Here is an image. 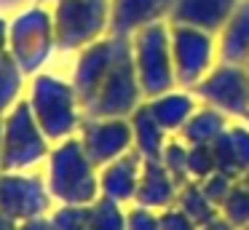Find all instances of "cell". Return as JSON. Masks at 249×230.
Segmentation results:
<instances>
[{
  "mask_svg": "<svg viewBox=\"0 0 249 230\" xmlns=\"http://www.w3.org/2000/svg\"><path fill=\"white\" fill-rule=\"evenodd\" d=\"M43 179L56 206H91L99 198V169L86 155L78 134L51 147Z\"/></svg>",
  "mask_w": 249,
  "mask_h": 230,
  "instance_id": "1",
  "label": "cell"
},
{
  "mask_svg": "<svg viewBox=\"0 0 249 230\" xmlns=\"http://www.w3.org/2000/svg\"><path fill=\"white\" fill-rule=\"evenodd\" d=\"M24 99H27L38 126L43 128V134L54 144L62 142V139L75 137L83 118H86L72 83L59 78V75H51V72L33 75L27 83Z\"/></svg>",
  "mask_w": 249,
  "mask_h": 230,
  "instance_id": "2",
  "label": "cell"
},
{
  "mask_svg": "<svg viewBox=\"0 0 249 230\" xmlns=\"http://www.w3.org/2000/svg\"><path fill=\"white\" fill-rule=\"evenodd\" d=\"M0 142H3V171H33L49 158L51 142L38 126L27 99L17 102L0 118Z\"/></svg>",
  "mask_w": 249,
  "mask_h": 230,
  "instance_id": "3",
  "label": "cell"
},
{
  "mask_svg": "<svg viewBox=\"0 0 249 230\" xmlns=\"http://www.w3.org/2000/svg\"><path fill=\"white\" fill-rule=\"evenodd\" d=\"M142 102H145V94H142L140 78L134 70L131 37H121L107 75H105L97 96L83 107V112L91 118H129Z\"/></svg>",
  "mask_w": 249,
  "mask_h": 230,
  "instance_id": "4",
  "label": "cell"
},
{
  "mask_svg": "<svg viewBox=\"0 0 249 230\" xmlns=\"http://www.w3.org/2000/svg\"><path fill=\"white\" fill-rule=\"evenodd\" d=\"M56 51L54 16L43 5H30L8 21V53L27 78L38 75Z\"/></svg>",
  "mask_w": 249,
  "mask_h": 230,
  "instance_id": "5",
  "label": "cell"
},
{
  "mask_svg": "<svg viewBox=\"0 0 249 230\" xmlns=\"http://www.w3.org/2000/svg\"><path fill=\"white\" fill-rule=\"evenodd\" d=\"M131 56H134V70L145 99L177 88L172 62V35H169L166 21H156V24H147L140 32H134Z\"/></svg>",
  "mask_w": 249,
  "mask_h": 230,
  "instance_id": "6",
  "label": "cell"
},
{
  "mask_svg": "<svg viewBox=\"0 0 249 230\" xmlns=\"http://www.w3.org/2000/svg\"><path fill=\"white\" fill-rule=\"evenodd\" d=\"M51 16L59 51H81L110 32V0H54Z\"/></svg>",
  "mask_w": 249,
  "mask_h": 230,
  "instance_id": "7",
  "label": "cell"
},
{
  "mask_svg": "<svg viewBox=\"0 0 249 230\" xmlns=\"http://www.w3.org/2000/svg\"><path fill=\"white\" fill-rule=\"evenodd\" d=\"M169 35H172L174 80L179 88L193 91L204 80V75L214 67V35L188 24H169Z\"/></svg>",
  "mask_w": 249,
  "mask_h": 230,
  "instance_id": "8",
  "label": "cell"
},
{
  "mask_svg": "<svg viewBox=\"0 0 249 230\" xmlns=\"http://www.w3.org/2000/svg\"><path fill=\"white\" fill-rule=\"evenodd\" d=\"M43 171H3L0 174V212L17 222L49 217L54 209Z\"/></svg>",
  "mask_w": 249,
  "mask_h": 230,
  "instance_id": "9",
  "label": "cell"
},
{
  "mask_svg": "<svg viewBox=\"0 0 249 230\" xmlns=\"http://www.w3.org/2000/svg\"><path fill=\"white\" fill-rule=\"evenodd\" d=\"M196 99L217 107L228 118L249 115V70L244 64L217 62L193 88Z\"/></svg>",
  "mask_w": 249,
  "mask_h": 230,
  "instance_id": "10",
  "label": "cell"
},
{
  "mask_svg": "<svg viewBox=\"0 0 249 230\" xmlns=\"http://www.w3.org/2000/svg\"><path fill=\"white\" fill-rule=\"evenodd\" d=\"M78 139H81L86 155L94 160L97 169L105 163L126 155L134 150V139H131V123L129 118H91L86 115L78 128Z\"/></svg>",
  "mask_w": 249,
  "mask_h": 230,
  "instance_id": "11",
  "label": "cell"
},
{
  "mask_svg": "<svg viewBox=\"0 0 249 230\" xmlns=\"http://www.w3.org/2000/svg\"><path fill=\"white\" fill-rule=\"evenodd\" d=\"M118 43H121L118 35H105V37H99L97 43H91V46L78 51L70 83H72V88H75V94H78V99H81L83 107L97 96L99 86H102L105 75H107L110 64H113V59H115Z\"/></svg>",
  "mask_w": 249,
  "mask_h": 230,
  "instance_id": "12",
  "label": "cell"
},
{
  "mask_svg": "<svg viewBox=\"0 0 249 230\" xmlns=\"http://www.w3.org/2000/svg\"><path fill=\"white\" fill-rule=\"evenodd\" d=\"M177 0H110V32L107 35L131 37L142 27L166 21Z\"/></svg>",
  "mask_w": 249,
  "mask_h": 230,
  "instance_id": "13",
  "label": "cell"
},
{
  "mask_svg": "<svg viewBox=\"0 0 249 230\" xmlns=\"http://www.w3.org/2000/svg\"><path fill=\"white\" fill-rule=\"evenodd\" d=\"M142 163L145 160L129 150L126 155L110 160L99 169V195L110 198V201L121 203V206H131L140 187V174H142Z\"/></svg>",
  "mask_w": 249,
  "mask_h": 230,
  "instance_id": "14",
  "label": "cell"
},
{
  "mask_svg": "<svg viewBox=\"0 0 249 230\" xmlns=\"http://www.w3.org/2000/svg\"><path fill=\"white\" fill-rule=\"evenodd\" d=\"M238 0H177L169 14V24H188L204 32H217L225 27Z\"/></svg>",
  "mask_w": 249,
  "mask_h": 230,
  "instance_id": "15",
  "label": "cell"
},
{
  "mask_svg": "<svg viewBox=\"0 0 249 230\" xmlns=\"http://www.w3.org/2000/svg\"><path fill=\"white\" fill-rule=\"evenodd\" d=\"M179 187H182V182L161 160H145L134 203L137 206H145V209H153V212H163V209L174 206Z\"/></svg>",
  "mask_w": 249,
  "mask_h": 230,
  "instance_id": "16",
  "label": "cell"
},
{
  "mask_svg": "<svg viewBox=\"0 0 249 230\" xmlns=\"http://www.w3.org/2000/svg\"><path fill=\"white\" fill-rule=\"evenodd\" d=\"M217 171L241 179L249 169V123H228V128L212 142Z\"/></svg>",
  "mask_w": 249,
  "mask_h": 230,
  "instance_id": "17",
  "label": "cell"
},
{
  "mask_svg": "<svg viewBox=\"0 0 249 230\" xmlns=\"http://www.w3.org/2000/svg\"><path fill=\"white\" fill-rule=\"evenodd\" d=\"M217 59L228 64H247L249 62V0H238L236 11L225 27L220 30L217 40Z\"/></svg>",
  "mask_w": 249,
  "mask_h": 230,
  "instance_id": "18",
  "label": "cell"
},
{
  "mask_svg": "<svg viewBox=\"0 0 249 230\" xmlns=\"http://www.w3.org/2000/svg\"><path fill=\"white\" fill-rule=\"evenodd\" d=\"M147 107H150L153 118L158 121V126L169 134V137H177L179 128L188 123V118L193 115L196 110V94L193 91H179L172 88L166 94H158L153 99H145Z\"/></svg>",
  "mask_w": 249,
  "mask_h": 230,
  "instance_id": "19",
  "label": "cell"
},
{
  "mask_svg": "<svg viewBox=\"0 0 249 230\" xmlns=\"http://www.w3.org/2000/svg\"><path fill=\"white\" fill-rule=\"evenodd\" d=\"M129 123H131V139H134V153L142 160H161V153H163V144H166L169 134L158 126V121L153 118L147 102H142L131 112Z\"/></svg>",
  "mask_w": 249,
  "mask_h": 230,
  "instance_id": "20",
  "label": "cell"
},
{
  "mask_svg": "<svg viewBox=\"0 0 249 230\" xmlns=\"http://www.w3.org/2000/svg\"><path fill=\"white\" fill-rule=\"evenodd\" d=\"M225 128H228L225 112H220L212 105H204V107H196L193 115L188 118V123H185L182 128H179L177 137L182 139L185 144H212Z\"/></svg>",
  "mask_w": 249,
  "mask_h": 230,
  "instance_id": "21",
  "label": "cell"
},
{
  "mask_svg": "<svg viewBox=\"0 0 249 230\" xmlns=\"http://www.w3.org/2000/svg\"><path fill=\"white\" fill-rule=\"evenodd\" d=\"M27 94V75L22 72L11 53H0V118Z\"/></svg>",
  "mask_w": 249,
  "mask_h": 230,
  "instance_id": "22",
  "label": "cell"
},
{
  "mask_svg": "<svg viewBox=\"0 0 249 230\" xmlns=\"http://www.w3.org/2000/svg\"><path fill=\"white\" fill-rule=\"evenodd\" d=\"M174 206L182 209V212L188 214V217L193 219L198 228H201V225H206V222H212L214 217H220V209H217L214 203L206 198V193L201 190V185H198V182H193V179L182 182Z\"/></svg>",
  "mask_w": 249,
  "mask_h": 230,
  "instance_id": "23",
  "label": "cell"
},
{
  "mask_svg": "<svg viewBox=\"0 0 249 230\" xmlns=\"http://www.w3.org/2000/svg\"><path fill=\"white\" fill-rule=\"evenodd\" d=\"M89 230H126V206L99 195L89 206Z\"/></svg>",
  "mask_w": 249,
  "mask_h": 230,
  "instance_id": "24",
  "label": "cell"
},
{
  "mask_svg": "<svg viewBox=\"0 0 249 230\" xmlns=\"http://www.w3.org/2000/svg\"><path fill=\"white\" fill-rule=\"evenodd\" d=\"M220 217L225 219V222H231L236 230H241L249 225V190L241 182H236L233 190L228 193V198L220 203Z\"/></svg>",
  "mask_w": 249,
  "mask_h": 230,
  "instance_id": "25",
  "label": "cell"
},
{
  "mask_svg": "<svg viewBox=\"0 0 249 230\" xmlns=\"http://www.w3.org/2000/svg\"><path fill=\"white\" fill-rule=\"evenodd\" d=\"M51 230H89V206H54L49 214Z\"/></svg>",
  "mask_w": 249,
  "mask_h": 230,
  "instance_id": "26",
  "label": "cell"
},
{
  "mask_svg": "<svg viewBox=\"0 0 249 230\" xmlns=\"http://www.w3.org/2000/svg\"><path fill=\"white\" fill-rule=\"evenodd\" d=\"M217 169L212 144H188V179L201 182Z\"/></svg>",
  "mask_w": 249,
  "mask_h": 230,
  "instance_id": "27",
  "label": "cell"
},
{
  "mask_svg": "<svg viewBox=\"0 0 249 230\" xmlns=\"http://www.w3.org/2000/svg\"><path fill=\"white\" fill-rule=\"evenodd\" d=\"M161 163L177 177L179 182H188V144L179 137H169L161 153Z\"/></svg>",
  "mask_w": 249,
  "mask_h": 230,
  "instance_id": "28",
  "label": "cell"
},
{
  "mask_svg": "<svg viewBox=\"0 0 249 230\" xmlns=\"http://www.w3.org/2000/svg\"><path fill=\"white\" fill-rule=\"evenodd\" d=\"M238 179H233V177H228V174H222V171H212L206 179H201L198 185H201V190L206 193V198H209L212 203H214L217 209H220V203L228 198V193L233 190V185H236Z\"/></svg>",
  "mask_w": 249,
  "mask_h": 230,
  "instance_id": "29",
  "label": "cell"
},
{
  "mask_svg": "<svg viewBox=\"0 0 249 230\" xmlns=\"http://www.w3.org/2000/svg\"><path fill=\"white\" fill-rule=\"evenodd\" d=\"M126 230H161V222H158V212L145 206H126Z\"/></svg>",
  "mask_w": 249,
  "mask_h": 230,
  "instance_id": "30",
  "label": "cell"
},
{
  "mask_svg": "<svg viewBox=\"0 0 249 230\" xmlns=\"http://www.w3.org/2000/svg\"><path fill=\"white\" fill-rule=\"evenodd\" d=\"M158 222H161V230H198V225L177 206H169L163 212H158Z\"/></svg>",
  "mask_w": 249,
  "mask_h": 230,
  "instance_id": "31",
  "label": "cell"
},
{
  "mask_svg": "<svg viewBox=\"0 0 249 230\" xmlns=\"http://www.w3.org/2000/svg\"><path fill=\"white\" fill-rule=\"evenodd\" d=\"M17 230H51V222H49V217H35V219L19 222Z\"/></svg>",
  "mask_w": 249,
  "mask_h": 230,
  "instance_id": "32",
  "label": "cell"
},
{
  "mask_svg": "<svg viewBox=\"0 0 249 230\" xmlns=\"http://www.w3.org/2000/svg\"><path fill=\"white\" fill-rule=\"evenodd\" d=\"M198 230H236V228H233L231 222H225V219H222V217H214V219H212V222L201 225Z\"/></svg>",
  "mask_w": 249,
  "mask_h": 230,
  "instance_id": "33",
  "label": "cell"
},
{
  "mask_svg": "<svg viewBox=\"0 0 249 230\" xmlns=\"http://www.w3.org/2000/svg\"><path fill=\"white\" fill-rule=\"evenodd\" d=\"M8 51V21L0 16V53Z\"/></svg>",
  "mask_w": 249,
  "mask_h": 230,
  "instance_id": "34",
  "label": "cell"
},
{
  "mask_svg": "<svg viewBox=\"0 0 249 230\" xmlns=\"http://www.w3.org/2000/svg\"><path fill=\"white\" fill-rule=\"evenodd\" d=\"M17 228H19V222H17V219H11L8 214H3V212H0V230H17Z\"/></svg>",
  "mask_w": 249,
  "mask_h": 230,
  "instance_id": "35",
  "label": "cell"
},
{
  "mask_svg": "<svg viewBox=\"0 0 249 230\" xmlns=\"http://www.w3.org/2000/svg\"><path fill=\"white\" fill-rule=\"evenodd\" d=\"M238 182H241V185H244V187H247V190H249V169H247V171H244V174H241V179H238Z\"/></svg>",
  "mask_w": 249,
  "mask_h": 230,
  "instance_id": "36",
  "label": "cell"
},
{
  "mask_svg": "<svg viewBox=\"0 0 249 230\" xmlns=\"http://www.w3.org/2000/svg\"><path fill=\"white\" fill-rule=\"evenodd\" d=\"M0 174H3V142H0Z\"/></svg>",
  "mask_w": 249,
  "mask_h": 230,
  "instance_id": "37",
  "label": "cell"
},
{
  "mask_svg": "<svg viewBox=\"0 0 249 230\" xmlns=\"http://www.w3.org/2000/svg\"><path fill=\"white\" fill-rule=\"evenodd\" d=\"M244 67H247V70H249V62H247V64H244Z\"/></svg>",
  "mask_w": 249,
  "mask_h": 230,
  "instance_id": "38",
  "label": "cell"
},
{
  "mask_svg": "<svg viewBox=\"0 0 249 230\" xmlns=\"http://www.w3.org/2000/svg\"><path fill=\"white\" fill-rule=\"evenodd\" d=\"M244 121H247V123H249V115H247V118H244Z\"/></svg>",
  "mask_w": 249,
  "mask_h": 230,
  "instance_id": "39",
  "label": "cell"
},
{
  "mask_svg": "<svg viewBox=\"0 0 249 230\" xmlns=\"http://www.w3.org/2000/svg\"><path fill=\"white\" fill-rule=\"evenodd\" d=\"M241 230H249V225H247V228H241Z\"/></svg>",
  "mask_w": 249,
  "mask_h": 230,
  "instance_id": "40",
  "label": "cell"
}]
</instances>
